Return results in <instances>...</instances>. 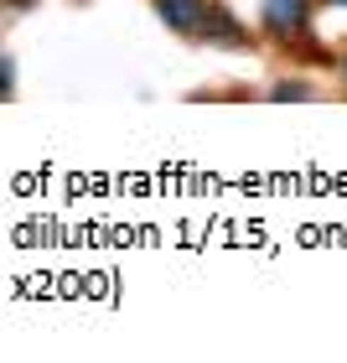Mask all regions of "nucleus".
I'll list each match as a JSON object with an SVG mask.
<instances>
[{"label":"nucleus","instance_id":"1","mask_svg":"<svg viewBox=\"0 0 347 363\" xmlns=\"http://www.w3.org/2000/svg\"><path fill=\"white\" fill-rule=\"evenodd\" d=\"M161 16L176 26V31H197L207 21V11H203V0H161Z\"/></svg>","mask_w":347,"mask_h":363},{"label":"nucleus","instance_id":"2","mask_svg":"<svg viewBox=\"0 0 347 363\" xmlns=\"http://www.w3.org/2000/svg\"><path fill=\"white\" fill-rule=\"evenodd\" d=\"M270 21L275 26H295V21H301V0H270Z\"/></svg>","mask_w":347,"mask_h":363}]
</instances>
